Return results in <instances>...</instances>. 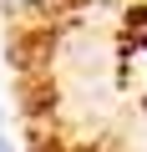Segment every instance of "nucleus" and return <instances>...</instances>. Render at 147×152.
<instances>
[{
  "label": "nucleus",
  "instance_id": "2",
  "mask_svg": "<svg viewBox=\"0 0 147 152\" xmlns=\"http://www.w3.org/2000/svg\"><path fill=\"white\" fill-rule=\"evenodd\" d=\"M0 152H5V147H0Z\"/></svg>",
  "mask_w": 147,
  "mask_h": 152
},
{
  "label": "nucleus",
  "instance_id": "1",
  "mask_svg": "<svg viewBox=\"0 0 147 152\" xmlns=\"http://www.w3.org/2000/svg\"><path fill=\"white\" fill-rule=\"evenodd\" d=\"M15 5H26V10H46V5H56V0H15Z\"/></svg>",
  "mask_w": 147,
  "mask_h": 152
}]
</instances>
